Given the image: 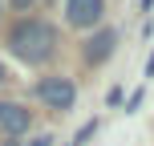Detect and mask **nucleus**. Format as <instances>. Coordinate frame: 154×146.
<instances>
[{
  "mask_svg": "<svg viewBox=\"0 0 154 146\" xmlns=\"http://www.w3.org/2000/svg\"><path fill=\"white\" fill-rule=\"evenodd\" d=\"M8 45H12V53L20 57V61L41 65V61L53 57L57 33H53V24H45V20H20V24L12 29V37H8Z\"/></svg>",
  "mask_w": 154,
  "mask_h": 146,
  "instance_id": "nucleus-1",
  "label": "nucleus"
},
{
  "mask_svg": "<svg viewBox=\"0 0 154 146\" xmlns=\"http://www.w3.org/2000/svg\"><path fill=\"white\" fill-rule=\"evenodd\" d=\"M37 93H41V101L53 106V110H69L77 101V89H73L69 77H45V81L37 85Z\"/></svg>",
  "mask_w": 154,
  "mask_h": 146,
  "instance_id": "nucleus-2",
  "label": "nucleus"
},
{
  "mask_svg": "<svg viewBox=\"0 0 154 146\" xmlns=\"http://www.w3.org/2000/svg\"><path fill=\"white\" fill-rule=\"evenodd\" d=\"M106 12V0H65V20L73 29H93Z\"/></svg>",
  "mask_w": 154,
  "mask_h": 146,
  "instance_id": "nucleus-3",
  "label": "nucleus"
},
{
  "mask_svg": "<svg viewBox=\"0 0 154 146\" xmlns=\"http://www.w3.org/2000/svg\"><path fill=\"white\" fill-rule=\"evenodd\" d=\"M114 45H118V33L114 29H97L89 41H85V61H89V65H101L109 53H114Z\"/></svg>",
  "mask_w": 154,
  "mask_h": 146,
  "instance_id": "nucleus-4",
  "label": "nucleus"
},
{
  "mask_svg": "<svg viewBox=\"0 0 154 146\" xmlns=\"http://www.w3.org/2000/svg\"><path fill=\"white\" fill-rule=\"evenodd\" d=\"M32 122V114L24 106H16V101H0V126H4L8 134H24Z\"/></svg>",
  "mask_w": 154,
  "mask_h": 146,
  "instance_id": "nucleus-5",
  "label": "nucleus"
},
{
  "mask_svg": "<svg viewBox=\"0 0 154 146\" xmlns=\"http://www.w3.org/2000/svg\"><path fill=\"white\" fill-rule=\"evenodd\" d=\"M138 106H142V89H138V93H130V101H126V110H130V114H134Z\"/></svg>",
  "mask_w": 154,
  "mask_h": 146,
  "instance_id": "nucleus-6",
  "label": "nucleus"
},
{
  "mask_svg": "<svg viewBox=\"0 0 154 146\" xmlns=\"http://www.w3.org/2000/svg\"><path fill=\"white\" fill-rule=\"evenodd\" d=\"M29 146H53V138H49V134H41V138H32Z\"/></svg>",
  "mask_w": 154,
  "mask_h": 146,
  "instance_id": "nucleus-7",
  "label": "nucleus"
},
{
  "mask_svg": "<svg viewBox=\"0 0 154 146\" xmlns=\"http://www.w3.org/2000/svg\"><path fill=\"white\" fill-rule=\"evenodd\" d=\"M146 77H154V53H150V61H146Z\"/></svg>",
  "mask_w": 154,
  "mask_h": 146,
  "instance_id": "nucleus-8",
  "label": "nucleus"
},
{
  "mask_svg": "<svg viewBox=\"0 0 154 146\" xmlns=\"http://www.w3.org/2000/svg\"><path fill=\"white\" fill-rule=\"evenodd\" d=\"M12 4H16V8H32V0H12Z\"/></svg>",
  "mask_w": 154,
  "mask_h": 146,
  "instance_id": "nucleus-9",
  "label": "nucleus"
},
{
  "mask_svg": "<svg viewBox=\"0 0 154 146\" xmlns=\"http://www.w3.org/2000/svg\"><path fill=\"white\" fill-rule=\"evenodd\" d=\"M4 77H8V73H4V65H0V81H4Z\"/></svg>",
  "mask_w": 154,
  "mask_h": 146,
  "instance_id": "nucleus-10",
  "label": "nucleus"
}]
</instances>
